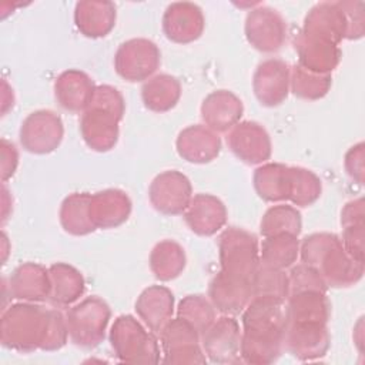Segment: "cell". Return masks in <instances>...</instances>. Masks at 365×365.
<instances>
[{"label": "cell", "instance_id": "6da1fadb", "mask_svg": "<svg viewBox=\"0 0 365 365\" xmlns=\"http://www.w3.org/2000/svg\"><path fill=\"white\" fill-rule=\"evenodd\" d=\"M67 335L66 318L57 309L17 304L1 317V342L17 351L60 349L66 344Z\"/></svg>", "mask_w": 365, "mask_h": 365}, {"label": "cell", "instance_id": "7a4b0ae2", "mask_svg": "<svg viewBox=\"0 0 365 365\" xmlns=\"http://www.w3.org/2000/svg\"><path fill=\"white\" fill-rule=\"evenodd\" d=\"M304 264L314 267L329 287H349L364 274V262L352 258L334 234H312L301 247Z\"/></svg>", "mask_w": 365, "mask_h": 365}, {"label": "cell", "instance_id": "3957f363", "mask_svg": "<svg viewBox=\"0 0 365 365\" xmlns=\"http://www.w3.org/2000/svg\"><path fill=\"white\" fill-rule=\"evenodd\" d=\"M124 113V101L118 90L98 86L93 100L81 115L80 131L86 144L96 151L110 150L118 138V121Z\"/></svg>", "mask_w": 365, "mask_h": 365}, {"label": "cell", "instance_id": "277c9868", "mask_svg": "<svg viewBox=\"0 0 365 365\" xmlns=\"http://www.w3.org/2000/svg\"><path fill=\"white\" fill-rule=\"evenodd\" d=\"M110 341L115 355L123 362L155 364L160 361V349L155 338L131 315H121L115 319Z\"/></svg>", "mask_w": 365, "mask_h": 365}, {"label": "cell", "instance_id": "5b68a950", "mask_svg": "<svg viewBox=\"0 0 365 365\" xmlns=\"http://www.w3.org/2000/svg\"><path fill=\"white\" fill-rule=\"evenodd\" d=\"M221 271L252 281L258 267L257 238L240 228L231 227L220 237Z\"/></svg>", "mask_w": 365, "mask_h": 365}, {"label": "cell", "instance_id": "8992f818", "mask_svg": "<svg viewBox=\"0 0 365 365\" xmlns=\"http://www.w3.org/2000/svg\"><path fill=\"white\" fill-rule=\"evenodd\" d=\"M108 319V305L97 297H90L67 312L68 336L78 346L94 348L103 341Z\"/></svg>", "mask_w": 365, "mask_h": 365}, {"label": "cell", "instance_id": "52a82bcc", "mask_svg": "<svg viewBox=\"0 0 365 365\" xmlns=\"http://www.w3.org/2000/svg\"><path fill=\"white\" fill-rule=\"evenodd\" d=\"M165 364H205L198 332L182 318L171 319L160 332Z\"/></svg>", "mask_w": 365, "mask_h": 365}, {"label": "cell", "instance_id": "ba28073f", "mask_svg": "<svg viewBox=\"0 0 365 365\" xmlns=\"http://www.w3.org/2000/svg\"><path fill=\"white\" fill-rule=\"evenodd\" d=\"M114 64L123 78L141 81L150 77L160 66V51L150 40L133 38L118 47Z\"/></svg>", "mask_w": 365, "mask_h": 365}, {"label": "cell", "instance_id": "9c48e42d", "mask_svg": "<svg viewBox=\"0 0 365 365\" xmlns=\"http://www.w3.org/2000/svg\"><path fill=\"white\" fill-rule=\"evenodd\" d=\"M63 138V123L57 114L48 110L31 113L21 124V145L36 154L56 150Z\"/></svg>", "mask_w": 365, "mask_h": 365}, {"label": "cell", "instance_id": "30bf717a", "mask_svg": "<svg viewBox=\"0 0 365 365\" xmlns=\"http://www.w3.org/2000/svg\"><path fill=\"white\" fill-rule=\"evenodd\" d=\"M150 201L163 214H181L191 202L190 180L178 171L157 175L150 185Z\"/></svg>", "mask_w": 365, "mask_h": 365}, {"label": "cell", "instance_id": "8fae6325", "mask_svg": "<svg viewBox=\"0 0 365 365\" xmlns=\"http://www.w3.org/2000/svg\"><path fill=\"white\" fill-rule=\"evenodd\" d=\"M202 346L207 356L217 364H232L240 361L241 332L234 318L215 319L202 332Z\"/></svg>", "mask_w": 365, "mask_h": 365}, {"label": "cell", "instance_id": "7c38bea8", "mask_svg": "<svg viewBox=\"0 0 365 365\" xmlns=\"http://www.w3.org/2000/svg\"><path fill=\"white\" fill-rule=\"evenodd\" d=\"M329 346L327 324L321 322H287L284 348L299 359L324 356Z\"/></svg>", "mask_w": 365, "mask_h": 365}, {"label": "cell", "instance_id": "4fadbf2b", "mask_svg": "<svg viewBox=\"0 0 365 365\" xmlns=\"http://www.w3.org/2000/svg\"><path fill=\"white\" fill-rule=\"evenodd\" d=\"M301 34L336 46L348 36V21L341 3H322L314 7L307 14Z\"/></svg>", "mask_w": 365, "mask_h": 365}, {"label": "cell", "instance_id": "5bb4252c", "mask_svg": "<svg viewBox=\"0 0 365 365\" xmlns=\"http://www.w3.org/2000/svg\"><path fill=\"white\" fill-rule=\"evenodd\" d=\"M245 33L252 47L265 53H272L281 48L285 40L287 26L275 10L262 7L252 10L248 14Z\"/></svg>", "mask_w": 365, "mask_h": 365}, {"label": "cell", "instance_id": "9a60e30c", "mask_svg": "<svg viewBox=\"0 0 365 365\" xmlns=\"http://www.w3.org/2000/svg\"><path fill=\"white\" fill-rule=\"evenodd\" d=\"M232 153L247 164H258L269 158L271 141L268 133L257 123L235 124L227 135Z\"/></svg>", "mask_w": 365, "mask_h": 365}, {"label": "cell", "instance_id": "2e32d148", "mask_svg": "<svg viewBox=\"0 0 365 365\" xmlns=\"http://www.w3.org/2000/svg\"><path fill=\"white\" fill-rule=\"evenodd\" d=\"M210 297L221 312L237 314L254 298L252 281L220 271L211 281Z\"/></svg>", "mask_w": 365, "mask_h": 365}, {"label": "cell", "instance_id": "e0dca14e", "mask_svg": "<svg viewBox=\"0 0 365 365\" xmlns=\"http://www.w3.org/2000/svg\"><path fill=\"white\" fill-rule=\"evenodd\" d=\"M289 67L281 60L261 63L254 74V93L264 106H278L288 94Z\"/></svg>", "mask_w": 365, "mask_h": 365}, {"label": "cell", "instance_id": "ac0fdd59", "mask_svg": "<svg viewBox=\"0 0 365 365\" xmlns=\"http://www.w3.org/2000/svg\"><path fill=\"white\" fill-rule=\"evenodd\" d=\"M163 29L167 38L175 43H190L198 38L202 33V13L195 4L174 3L165 10Z\"/></svg>", "mask_w": 365, "mask_h": 365}, {"label": "cell", "instance_id": "d6986e66", "mask_svg": "<svg viewBox=\"0 0 365 365\" xmlns=\"http://www.w3.org/2000/svg\"><path fill=\"white\" fill-rule=\"evenodd\" d=\"M227 220L224 204L210 194H197L185 210V221L200 235L215 234Z\"/></svg>", "mask_w": 365, "mask_h": 365}, {"label": "cell", "instance_id": "ffe728a7", "mask_svg": "<svg viewBox=\"0 0 365 365\" xmlns=\"http://www.w3.org/2000/svg\"><path fill=\"white\" fill-rule=\"evenodd\" d=\"M131 211V202L120 190H106L91 195L90 220L96 228H111L123 224Z\"/></svg>", "mask_w": 365, "mask_h": 365}, {"label": "cell", "instance_id": "44dd1931", "mask_svg": "<svg viewBox=\"0 0 365 365\" xmlns=\"http://www.w3.org/2000/svg\"><path fill=\"white\" fill-rule=\"evenodd\" d=\"M285 331L244 329L240 354L250 364H271L278 359L284 348Z\"/></svg>", "mask_w": 365, "mask_h": 365}, {"label": "cell", "instance_id": "7402d4cb", "mask_svg": "<svg viewBox=\"0 0 365 365\" xmlns=\"http://www.w3.org/2000/svg\"><path fill=\"white\" fill-rule=\"evenodd\" d=\"M241 100L227 90L211 93L201 106L204 123L212 131H227L235 125L242 115Z\"/></svg>", "mask_w": 365, "mask_h": 365}, {"label": "cell", "instance_id": "603a6c76", "mask_svg": "<svg viewBox=\"0 0 365 365\" xmlns=\"http://www.w3.org/2000/svg\"><path fill=\"white\" fill-rule=\"evenodd\" d=\"M93 80L83 71L68 70L56 81V98L68 111H86L94 96Z\"/></svg>", "mask_w": 365, "mask_h": 365}, {"label": "cell", "instance_id": "cb8c5ba5", "mask_svg": "<svg viewBox=\"0 0 365 365\" xmlns=\"http://www.w3.org/2000/svg\"><path fill=\"white\" fill-rule=\"evenodd\" d=\"M220 137L204 125H191L177 138V151L190 163H208L220 153Z\"/></svg>", "mask_w": 365, "mask_h": 365}, {"label": "cell", "instance_id": "d4e9b609", "mask_svg": "<svg viewBox=\"0 0 365 365\" xmlns=\"http://www.w3.org/2000/svg\"><path fill=\"white\" fill-rule=\"evenodd\" d=\"M10 292L14 298L44 301L50 297V274L41 265L27 262L14 269L10 277Z\"/></svg>", "mask_w": 365, "mask_h": 365}, {"label": "cell", "instance_id": "484cf974", "mask_svg": "<svg viewBox=\"0 0 365 365\" xmlns=\"http://www.w3.org/2000/svg\"><path fill=\"white\" fill-rule=\"evenodd\" d=\"M174 298L168 288L154 285L141 292L135 302V311L153 332H161L171 321Z\"/></svg>", "mask_w": 365, "mask_h": 365}, {"label": "cell", "instance_id": "4316f807", "mask_svg": "<svg viewBox=\"0 0 365 365\" xmlns=\"http://www.w3.org/2000/svg\"><path fill=\"white\" fill-rule=\"evenodd\" d=\"M295 47L299 54L298 66L317 74H329L339 61V48L335 44L322 40L301 34Z\"/></svg>", "mask_w": 365, "mask_h": 365}, {"label": "cell", "instance_id": "83f0119b", "mask_svg": "<svg viewBox=\"0 0 365 365\" xmlns=\"http://www.w3.org/2000/svg\"><path fill=\"white\" fill-rule=\"evenodd\" d=\"M76 24L84 36H106L114 26L115 7L108 1H81L76 6Z\"/></svg>", "mask_w": 365, "mask_h": 365}, {"label": "cell", "instance_id": "f1b7e54d", "mask_svg": "<svg viewBox=\"0 0 365 365\" xmlns=\"http://www.w3.org/2000/svg\"><path fill=\"white\" fill-rule=\"evenodd\" d=\"M288 322H321L327 324L329 317V301L325 292L302 291L288 297Z\"/></svg>", "mask_w": 365, "mask_h": 365}, {"label": "cell", "instance_id": "f546056e", "mask_svg": "<svg viewBox=\"0 0 365 365\" xmlns=\"http://www.w3.org/2000/svg\"><path fill=\"white\" fill-rule=\"evenodd\" d=\"M51 292L48 299L57 307H67L84 292L83 275L67 264H54L48 268Z\"/></svg>", "mask_w": 365, "mask_h": 365}, {"label": "cell", "instance_id": "4dcf8cb0", "mask_svg": "<svg viewBox=\"0 0 365 365\" xmlns=\"http://www.w3.org/2000/svg\"><path fill=\"white\" fill-rule=\"evenodd\" d=\"M254 185L258 195L267 201L288 200L291 170L282 164H265L255 170Z\"/></svg>", "mask_w": 365, "mask_h": 365}, {"label": "cell", "instance_id": "1f68e13d", "mask_svg": "<svg viewBox=\"0 0 365 365\" xmlns=\"http://www.w3.org/2000/svg\"><path fill=\"white\" fill-rule=\"evenodd\" d=\"M298 235L277 234L265 237L261 247L259 264L274 269H284L294 264L298 257Z\"/></svg>", "mask_w": 365, "mask_h": 365}, {"label": "cell", "instance_id": "d6a6232c", "mask_svg": "<svg viewBox=\"0 0 365 365\" xmlns=\"http://www.w3.org/2000/svg\"><path fill=\"white\" fill-rule=\"evenodd\" d=\"M91 194H71L67 197L60 210V222L63 228L74 235H84L96 230L90 220Z\"/></svg>", "mask_w": 365, "mask_h": 365}, {"label": "cell", "instance_id": "836d02e7", "mask_svg": "<svg viewBox=\"0 0 365 365\" xmlns=\"http://www.w3.org/2000/svg\"><path fill=\"white\" fill-rule=\"evenodd\" d=\"M143 101L153 111H167L173 108L181 94L180 83L168 74H160L150 78L143 86Z\"/></svg>", "mask_w": 365, "mask_h": 365}, {"label": "cell", "instance_id": "e575fe53", "mask_svg": "<svg viewBox=\"0 0 365 365\" xmlns=\"http://www.w3.org/2000/svg\"><path fill=\"white\" fill-rule=\"evenodd\" d=\"M185 265L184 250L174 241H163L158 242L151 255H150V267L154 272L155 278L161 281H170L180 275Z\"/></svg>", "mask_w": 365, "mask_h": 365}, {"label": "cell", "instance_id": "d590c367", "mask_svg": "<svg viewBox=\"0 0 365 365\" xmlns=\"http://www.w3.org/2000/svg\"><path fill=\"white\" fill-rule=\"evenodd\" d=\"M301 231V215L291 205H275L271 207L262 221L261 234L271 237L277 234H294L298 235Z\"/></svg>", "mask_w": 365, "mask_h": 365}, {"label": "cell", "instance_id": "8d00e7d4", "mask_svg": "<svg viewBox=\"0 0 365 365\" xmlns=\"http://www.w3.org/2000/svg\"><path fill=\"white\" fill-rule=\"evenodd\" d=\"M289 83L295 96L307 100H317L327 94L331 86V76L317 74L302 68L301 66H295Z\"/></svg>", "mask_w": 365, "mask_h": 365}, {"label": "cell", "instance_id": "74e56055", "mask_svg": "<svg viewBox=\"0 0 365 365\" xmlns=\"http://www.w3.org/2000/svg\"><path fill=\"white\" fill-rule=\"evenodd\" d=\"M291 170V188L289 198L294 204L307 207L312 204L321 194L319 178L305 168L289 167Z\"/></svg>", "mask_w": 365, "mask_h": 365}, {"label": "cell", "instance_id": "f35d334b", "mask_svg": "<svg viewBox=\"0 0 365 365\" xmlns=\"http://www.w3.org/2000/svg\"><path fill=\"white\" fill-rule=\"evenodd\" d=\"M178 317L202 334L215 321V311L202 295H188L180 302Z\"/></svg>", "mask_w": 365, "mask_h": 365}, {"label": "cell", "instance_id": "ab89813d", "mask_svg": "<svg viewBox=\"0 0 365 365\" xmlns=\"http://www.w3.org/2000/svg\"><path fill=\"white\" fill-rule=\"evenodd\" d=\"M254 297H275L285 299L288 297V275L282 269L268 268L259 264L252 278Z\"/></svg>", "mask_w": 365, "mask_h": 365}, {"label": "cell", "instance_id": "60d3db41", "mask_svg": "<svg viewBox=\"0 0 365 365\" xmlns=\"http://www.w3.org/2000/svg\"><path fill=\"white\" fill-rule=\"evenodd\" d=\"M302 291H327V284L319 272L307 264L292 268L288 277V297Z\"/></svg>", "mask_w": 365, "mask_h": 365}, {"label": "cell", "instance_id": "b9f144b4", "mask_svg": "<svg viewBox=\"0 0 365 365\" xmlns=\"http://www.w3.org/2000/svg\"><path fill=\"white\" fill-rule=\"evenodd\" d=\"M342 245L352 258L364 262V224L344 227Z\"/></svg>", "mask_w": 365, "mask_h": 365}, {"label": "cell", "instance_id": "7bdbcfd3", "mask_svg": "<svg viewBox=\"0 0 365 365\" xmlns=\"http://www.w3.org/2000/svg\"><path fill=\"white\" fill-rule=\"evenodd\" d=\"M346 173L359 184L364 181V144L354 145L345 155Z\"/></svg>", "mask_w": 365, "mask_h": 365}, {"label": "cell", "instance_id": "ee69618b", "mask_svg": "<svg viewBox=\"0 0 365 365\" xmlns=\"http://www.w3.org/2000/svg\"><path fill=\"white\" fill-rule=\"evenodd\" d=\"M1 174H3V181H6L10 175L14 174L16 167H17V151L16 147L10 143H7L6 140H1Z\"/></svg>", "mask_w": 365, "mask_h": 365}, {"label": "cell", "instance_id": "f6af8a7d", "mask_svg": "<svg viewBox=\"0 0 365 365\" xmlns=\"http://www.w3.org/2000/svg\"><path fill=\"white\" fill-rule=\"evenodd\" d=\"M341 222L344 227L354 225V224H364V201H362V198L351 201L345 205L342 215H341Z\"/></svg>", "mask_w": 365, "mask_h": 365}]
</instances>
